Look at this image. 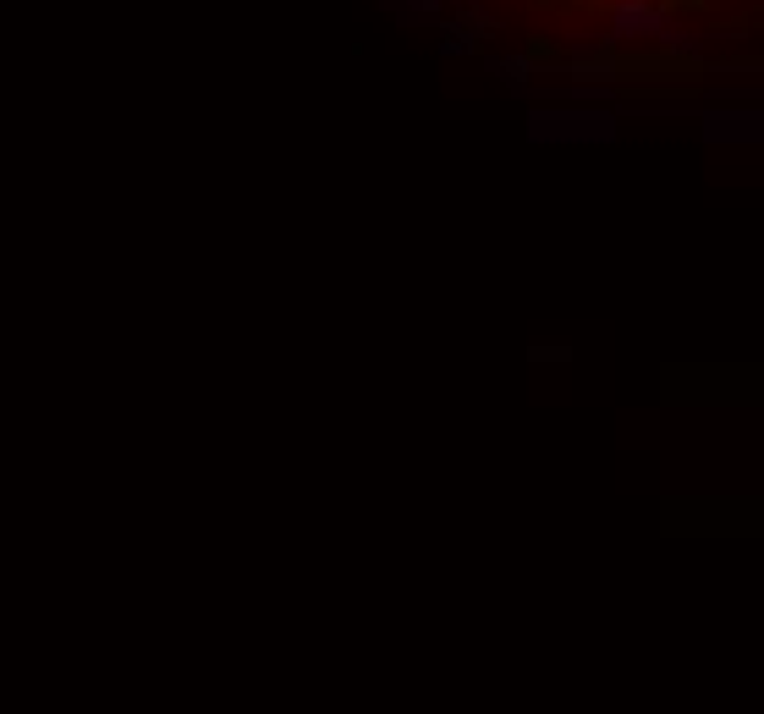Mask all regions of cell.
I'll return each mask as SVG.
<instances>
[{
    "mask_svg": "<svg viewBox=\"0 0 764 714\" xmlns=\"http://www.w3.org/2000/svg\"><path fill=\"white\" fill-rule=\"evenodd\" d=\"M534 143H606L616 138L611 111H534L529 116Z\"/></svg>",
    "mask_w": 764,
    "mask_h": 714,
    "instance_id": "1",
    "label": "cell"
},
{
    "mask_svg": "<svg viewBox=\"0 0 764 714\" xmlns=\"http://www.w3.org/2000/svg\"><path fill=\"white\" fill-rule=\"evenodd\" d=\"M611 34L616 39H665L671 34V12L649 7V0H622L611 12Z\"/></svg>",
    "mask_w": 764,
    "mask_h": 714,
    "instance_id": "2",
    "label": "cell"
},
{
    "mask_svg": "<svg viewBox=\"0 0 764 714\" xmlns=\"http://www.w3.org/2000/svg\"><path fill=\"white\" fill-rule=\"evenodd\" d=\"M704 138L710 143H764V111H710Z\"/></svg>",
    "mask_w": 764,
    "mask_h": 714,
    "instance_id": "3",
    "label": "cell"
},
{
    "mask_svg": "<svg viewBox=\"0 0 764 714\" xmlns=\"http://www.w3.org/2000/svg\"><path fill=\"white\" fill-rule=\"evenodd\" d=\"M611 72H616L611 55H588V50H583V55L572 61V77H588V82H594V77H611Z\"/></svg>",
    "mask_w": 764,
    "mask_h": 714,
    "instance_id": "4",
    "label": "cell"
},
{
    "mask_svg": "<svg viewBox=\"0 0 764 714\" xmlns=\"http://www.w3.org/2000/svg\"><path fill=\"white\" fill-rule=\"evenodd\" d=\"M495 72L512 82V88H523L529 82V55H506V61H495Z\"/></svg>",
    "mask_w": 764,
    "mask_h": 714,
    "instance_id": "5",
    "label": "cell"
}]
</instances>
